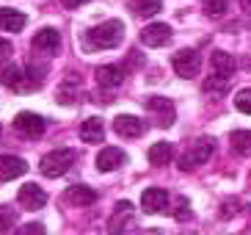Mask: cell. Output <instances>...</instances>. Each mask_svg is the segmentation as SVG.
<instances>
[{
	"label": "cell",
	"instance_id": "obj_34",
	"mask_svg": "<svg viewBox=\"0 0 251 235\" xmlns=\"http://www.w3.org/2000/svg\"><path fill=\"white\" fill-rule=\"evenodd\" d=\"M64 3V8H80V6H86L89 0H61Z\"/></svg>",
	"mask_w": 251,
	"mask_h": 235
},
{
	"label": "cell",
	"instance_id": "obj_19",
	"mask_svg": "<svg viewBox=\"0 0 251 235\" xmlns=\"http://www.w3.org/2000/svg\"><path fill=\"white\" fill-rule=\"evenodd\" d=\"M80 139L86 141V144H100V141L105 139L102 119H97V117H89V119H86V122L80 125Z\"/></svg>",
	"mask_w": 251,
	"mask_h": 235
},
{
	"label": "cell",
	"instance_id": "obj_36",
	"mask_svg": "<svg viewBox=\"0 0 251 235\" xmlns=\"http://www.w3.org/2000/svg\"><path fill=\"white\" fill-rule=\"evenodd\" d=\"M0 133H3V130H0Z\"/></svg>",
	"mask_w": 251,
	"mask_h": 235
},
{
	"label": "cell",
	"instance_id": "obj_5",
	"mask_svg": "<svg viewBox=\"0 0 251 235\" xmlns=\"http://www.w3.org/2000/svg\"><path fill=\"white\" fill-rule=\"evenodd\" d=\"M133 221H135L133 202L122 199V202H116V210H113V216L108 219V233H111V235H122V233H127V230L133 227Z\"/></svg>",
	"mask_w": 251,
	"mask_h": 235
},
{
	"label": "cell",
	"instance_id": "obj_27",
	"mask_svg": "<svg viewBox=\"0 0 251 235\" xmlns=\"http://www.w3.org/2000/svg\"><path fill=\"white\" fill-rule=\"evenodd\" d=\"M17 227V210H11L8 205L0 207V230L3 233H8V230H14Z\"/></svg>",
	"mask_w": 251,
	"mask_h": 235
},
{
	"label": "cell",
	"instance_id": "obj_8",
	"mask_svg": "<svg viewBox=\"0 0 251 235\" xmlns=\"http://www.w3.org/2000/svg\"><path fill=\"white\" fill-rule=\"evenodd\" d=\"M147 108L157 114V125H160V127H171V125H174V119H177L174 103H171V100H166V97H149Z\"/></svg>",
	"mask_w": 251,
	"mask_h": 235
},
{
	"label": "cell",
	"instance_id": "obj_13",
	"mask_svg": "<svg viewBox=\"0 0 251 235\" xmlns=\"http://www.w3.org/2000/svg\"><path fill=\"white\" fill-rule=\"evenodd\" d=\"M141 207L147 213H163L169 207V194H166V188H147V191L141 194Z\"/></svg>",
	"mask_w": 251,
	"mask_h": 235
},
{
	"label": "cell",
	"instance_id": "obj_23",
	"mask_svg": "<svg viewBox=\"0 0 251 235\" xmlns=\"http://www.w3.org/2000/svg\"><path fill=\"white\" fill-rule=\"evenodd\" d=\"M229 144H232V149H235L237 155L249 158L251 155V130H235L229 136Z\"/></svg>",
	"mask_w": 251,
	"mask_h": 235
},
{
	"label": "cell",
	"instance_id": "obj_9",
	"mask_svg": "<svg viewBox=\"0 0 251 235\" xmlns=\"http://www.w3.org/2000/svg\"><path fill=\"white\" fill-rule=\"evenodd\" d=\"M141 42L147 47H163V44L171 42V28L166 22H152V25H147L141 30Z\"/></svg>",
	"mask_w": 251,
	"mask_h": 235
},
{
	"label": "cell",
	"instance_id": "obj_31",
	"mask_svg": "<svg viewBox=\"0 0 251 235\" xmlns=\"http://www.w3.org/2000/svg\"><path fill=\"white\" fill-rule=\"evenodd\" d=\"M14 235H45V224L30 221V224H23L20 230H14Z\"/></svg>",
	"mask_w": 251,
	"mask_h": 235
},
{
	"label": "cell",
	"instance_id": "obj_29",
	"mask_svg": "<svg viewBox=\"0 0 251 235\" xmlns=\"http://www.w3.org/2000/svg\"><path fill=\"white\" fill-rule=\"evenodd\" d=\"M235 108L240 111V114H249V117H251V88H240V91H237Z\"/></svg>",
	"mask_w": 251,
	"mask_h": 235
},
{
	"label": "cell",
	"instance_id": "obj_2",
	"mask_svg": "<svg viewBox=\"0 0 251 235\" xmlns=\"http://www.w3.org/2000/svg\"><path fill=\"white\" fill-rule=\"evenodd\" d=\"M213 152H215L213 139L201 136V139H196L191 147L182 152V158H179V169H182V172H196L199 166H204V163L213 158Z\"/></svg>",
	"mask_w": 251,
	"mask_h": 235
},
{
	"label": "cell",
	"instance_id": "obj_11",
	"mask_svg": "<svg viewBox=\"0 0 251 235\" xmlns=\"http://www.w3.org/2000/svg\"><path fill=\"white\" fill-rule=\"evenodd\" d=\"M30 47H33V50H39V53H47V56L58 53V50H61V36H58V30H55V28H42L36 36H33Z\"/></svg>",
	"mask_w": 251,
	"mask_h": 235
},
{
	"label": "cell",
	"instance_id": "obj_18",
	"mask_svg": "<svg viewBox=\"0 0 251 235\" xmlns=\"http://www.w3.org/2000/svg\"><path fill=\"white\" fill-rule=\"evenodd\" d=\"M67 202L77 207H89L97 202V191L89 188V185H69L67 188Z\"/></svg>",
	"mask_w": 251,
	"mask_h": 235
},
{
	"label": "cell",
	"instance_id": "obj_12",
	"mask_svg": "<svg viewBox=\"0 0 251 235\" xmlns=\"http://www.w3.org/2000/svg\"><path fill=\"white\" fill-rule=\"evenodd\" d=\"M17 199H20V205H23L25 210H39V207L47 205V194L42 191V185H33V183L23 185Z\"/></svg>",
	"mask_w": 251,
	"mask_h": 235
},
{
	"label": "cell",
	"instance_id": "obj_26",
	"mask_svg": "<svg viewBox=\"0 0 251 235\" xmlns=\"http://www.w3.org/2000/svg\"><path fill=\"white\" fill-rule=\"evenodd\" d=\"M229 83H232L229 78L210 75V78L204 81V91H207V94H218V97H221V94H226V91H229Z\"/></svg>",
	"mask_w": 251,
	"mask_h": 235
},
{
	"label": "cell",
	"instance_id": "obj_14",
	"mask_svg": "<svg viewBox=\"0 0 251 235\" xmlns=\"http://www.w3.org/2000/svg\"><path fill=\"white\" fill-rule=\"evenodd\" d=\"M94 163L100 172H113V169H119V166L127 163V152H122L119 147H105V149H100Z\"/></svg>",
	"mask_w": 251,
	"mask_h": 235
},
{
	"label": "cell",
	"instance_id": "obj_10",
	"mask_svg": "<svg viewBox=\"0 0 251 235\" xmlns=\"http://www.w3.org/2000/svg\"><path fill=\"white\" fill-rule=\"evenodd\" d=\"M28 172V163L20 155H0V183H8L14 177H23Z\"/></svg>",
	"mask_w": 251,
	"mask_h": 235
},
{
	"label": "cell",
	"instance_id": "obj_24",
	"mask_svg": "<svg viewBox=\"0 0 251 235\" xmlns=\"http://www.w3.org/2000/svg\"><path fill=\"white\" fill-rule=\"evenodd\" d=\"M45 66H33V64H28L23 69V75H25V91H33V88H42V83H45Z\"/></svg>",
	"mask_w": 251,
	"mask_h": 235
},
{
	"label": "cell",
	"instance_id": "obj_1",
	"mask_svg": "<svg viewBox=\"0 0 251 235\" xmlns=\"http://www.w3.org/2000/svg\"><path fill=\"white\" fill-rule=\"evenodd\" d=\"M125 39V22L122 20H108L100 22L97 28H91L86 33V47L89 50H111V47H119Z\"/></svg>",
	"mask_w": 251,
	"mask_h": 235
},
{
	"label": "cell",
	"instance_id": "obj_20",
	"mask_svg": "<svg viewBox=\"0 0 251 235\" xmlns=\"http://www.w3.org/2000/svg\"><path fill=\"white\" fill-rule=\"evenodd\" d=\"M28 17L23 11H14V8H0V30H23Z\"/></svg>",
	"mask_w": 251,
	"mask_h": 235
},
{
	"label": "cell",
	"instance_id": "obj_16",
	"mask_svg": "<svg viewBox=\"0 0 251 235\" xmlns=\"http://www.w3.org/2000/svg\"><path fill=\"white\" fill-rule=\"evenodd\" d=\"M0 83L11 91H25V75L17 64H0Z\"/></svg>",
	"mask_w": 251,
	"mask_h": 235
},
{
	"label": "cell",
	"instance_id": "obj_15",
	"mask_svg": "<svg viewBox=\"0 0 251 235\" xmlns=\"http://www.w3.org/2000/svg\"><path fill=\"white\" fill-rule=\"evenodd\" d=\"M94 78H97V83H100V86L116 88V86H122V81H125V66L105 64V66H100V69L94 72Z\"/></svg>",
	"mask_w": 251,
	"mask_h": 235
},
{
	"label": "cell",
	"instance_id": "obj_25",
	"mask_svg": "<svg viewBox=\"0 0 251 235\" xmlns=\"http://www.w3.org/2000/svg\"><path fill=\"white\" fill-rule=\"evenodd\" d=\"M130 6L138 17H155L160 11V0H130Z\"/></svg>",
	"mask_w": 251,
	"mask_h": 235
},
{
	"label": "cell",
	"instance_id": "obj_32",
	"mask_svg": "<svg viewBox=\"0 0 251 235\" xmlns=\"http://www.w3.org/2000/svg\"><path fill=\"white\" fill-rule=\"evenodd\" d=\"M237 210H240V199H224V205H221V216H224V219L235 216Z\"/></svg>",
	"mask_w": 251,
	"mask_h": 235
},
{
	"label": "cell",
	"instance_id": "obj_4",
	"mask_svg": "<svg viewBox=\"0 0 251 235\" xmlns=\"http://www.w3.org/2000/svg\"><path fill=\"white\" fill-rule=\"evenodd\" d=\"M171 66H174V72H177L179 78L191 81V78H196L199 69H201V56L196 50H179V53H174Z\"/></svg>",
	"mask_w": 251,
	"mask_h": 235
},
{
	"label": "cell",
	"instance_id": "obj_30",
	"mask_svg": "<svg viewBox=\"0 0 251 235\" xmlns=\"http://www.w3.org/2000/svg\"><path fill=\"white\" fill-rule=\"evenodd\" d=\"M229 8V0H204V11L210 17H224Z\"/></svg>",
	"mask_w": 251,
	"mask_h": 235
},
{
	"label": "cell",
	"instance_id": "obj_7",
	"mask_svg": "<svg viewBox=\"0 0 251 235\" xmlns=\"http://www.w3.org/2000/svg\"><path fill=\"white\" fill-rule=\"evenodd\" d=\"M113 130H116V136H122V139H138V136L147 133V122L133 117V114H119V117L113 119Z\"/></svg>",
	"mask_w": 251,
	"mask_h": 235
},
{
	"label": "cell",
	"instance_id": "obj_28",
	"mask_svg": "<svg viewBox=\"0 0 251 235\" xmlns=\"http://www.w3.org/2000/svg\"><path fill=\"white\" fill-rule=\"evenodd\" d=\"M191 202H188V199L185 197H177V202H174V219L177 221H188L191 219Z\"/></svg>",
	"mask_w": 251,
	"mask_h": 235
},
{
	"label": "cell",
	"instance_id": "obj_3",
	"mask_svg": "<svg viewBox=\"0 0 251 235\" xmlns=\"http://www.w3.org/2000/svg\"><path fill=\"white\" fill-rule=\"evenodd\" d=\"M77 161V152L75 149H55V152H47L39 163V169L45 177H61L72 169V163Z\"/></svg>",
	"mask_w": 251,
	"mask_h": 235
},
{
	"label": "cell",
	"instance_id": "obj_22",
	"mask_svg": "<svg viewBox=\"0 0 251 235\" xmlns=\"http://www.w3.org/2000/svg\"><path fill=\"white\" fill-rule=\"evenodd\" d=\"M171 158H174V147L169 141H157L149 147V163L152 166H166V163H171Z\"/></svg>",
	"mask_w": 251,
	"mask_h": 235
},
{
	"label": "cell",
	"instance_id": "obj_33",
	"mask_svg": "<svg viewBox=\"0 0 251 235\" xmlns=\"http://www.w3.org/2000/svg\"><path fill=\"white\" fill-rule=\"evenodd\" d=\"M11 53H14V50H11V42L0 36V59H6V56H11Z\"/></svg>",
	"mask_w": 251,
	"mask_h": 235
},
{
	"label": "cell",
	"instance_id": "obj_17",
	"mask_svg": "<svg viewBox=\"0 0 251 235\" xmlns=\"http://www.w3.org/2000/svg\"><path fill=\"white\" fill-rule=\"evenodd\" d=\"M210 64H213V75H221V78H235V69H237V61L232 59V53H224V50H215L213 59H210Z\"/></svg>",
	"mask_w": 251,
	"mask_h": 235
},
{
	"label": "cell",
	"instance_id": "obj_21",
	"mask_svg": "<svg viewBox=\"0 0 251 235\" xmlns=\"http://www.w3.org/2000/svg\"><path fill=\"white\" fill-rule=\"evenodd\" d=\"M77 94H80V81L77 78H67L58 86V91H55V100L61 105H72V103H77Z\"/></svg>",
	"mask_w": 251,
	"mask_h": 235
},
{
	"label": "cell",
	"instance_id": "obj_6",
	"mask_svg": "<svg viewBox=\"0 0 251 235\" xmlns=\"http://www.w3.org/2000/svg\"><path fill=\"white\" fill-rule=\"evenodd\" d=\"M14 130L23 136V139H39L42 133L47 130V122L39 114H30V111H23V114H17V119H14Z\"/></svg>",
	"mask_w": 251,
	"mask_h": 235
},
{
	"label": "cell",
	"instance_id": "obj_35",
	"mask_svg": "<svg viewBox=\"0 0 251 235\" xmlns=\"http://www.w3.org/2000/svg\"><path fill=\"white\" fill-rule=\"evenodd\" d=\"M240 6H243L246 11H251V0H240Z\"/></svg>",
	"mask_w": 251,
	"mask_h": 235
}]
</instances>
